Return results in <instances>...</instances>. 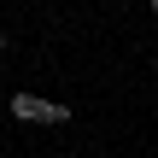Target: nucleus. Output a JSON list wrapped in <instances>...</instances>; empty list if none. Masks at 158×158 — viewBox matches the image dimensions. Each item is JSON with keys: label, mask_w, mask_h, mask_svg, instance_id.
Instances as JSON below:
<instances>
[{"label": "nucleus", "mask_w": 158, "mask_h": 158, "mask_svg": "<svg viewBox=\"0 0 158 158\" xmlns=\"http://www.w3.org/2000/svg\"><path fill=\"white\" fill-rule=\"evenodd\" d=\"M6 111H12L18 123H70V106H64V100H41V94H12Z\"/></svg>", "instance_id": "1"}, {"label": "nucleus", "mask_w": 158, "mask_h": 158, "mask_svg": "<svg viewBox=\"0 0 158 158\" xmlns=\"http://www.w3.org/2000/svg\"><path fill=\"white\" fill-rule=\"evenodd\" d=\"M147 12H152V18H158V0H147Z\"/></svg>", "instance_id": "2"}, {"label": "nucleus", "mask_w": 158, "mask_h": 158, "mask_svg": "<svg viewBox=\"0 0 158 158\" xmlns=\"http://www.w3.org/2000/svg\"><path fill=\"white\" fill-rule=\"evenodd\" d=\"M0 53H6V29H0Z\"/></svg>", "instance_id": "3"}]
</instances>
